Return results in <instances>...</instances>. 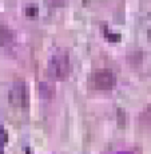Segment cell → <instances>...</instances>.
Returning a JSON list of instances; mask_svg holds the SVG:
<instances>
[{
	"label": "cell",
	"mask_w": 151,
	"mask_h": 154,
	"mask_svg": "<svg viewBox=\"0 0 151 154\" xmlns=\"http://www.w3.org/2000/svg\"><path fill=\"white\" fill-rule=\"evenodd\" d=\"M48 72L56 81H64L71 72L70 58L67 52L58 51L51 56V60L48 63Z\"/></svg>",
	"instance_id": "1"
},
{
	"label": "cell",
	"mask_w": 151,
	"mask_h": 154,
	"mask_svg": "<svg viewBox=\"0 0 151 154\" xmlns=\"http://www.w3.org/2000/svg\"><path fill=\"white\" fill-rule=\"evenodd\" d=\"M116 75L114 71L107 69L98 70L92 75V83L98 90H112L116 86Z\"/></svg>",
	"instance_id": "2"
},
{
	"label": "cell",
	"mask_w": 151,
	"mask_h": 154,
	"mask_svg": "<svg viewBox=\"0 0 151 154\" xmlns=\"http://www.w3.org/2000/svg\"><path fill=\"white\" fill-rule=\"evenodd\" d=\"M10 102L16 107H24L28 103V91L26 87V83L22 81H17L12 85L10 90Z\"/></svg>",
	"instance_id": "3"
},
{
	"label": "cell",
	"mask_w": 151,
	"mask_h": 154,
	"mask_svg": "<svg viewBox=\"0 0 151 154\" xmlns=\"http://www.w3.org/2000/svg\"><path fill=\"white\" fill-rule=\"evenodd\" d=\"M15 40V34L10 27L0 24V47H5L12 44Z\"/></svg>",
	"instance_id": "4"
},
{
	"label": "cell",
	"mask_w": 151,
	"mask_h": 154,
	"mask_svg": "<svg viewBox=\"0 0 151 154\" xmlns=\"http://www.w3.org/2000/svg\"><path fill=\"white\" fill-rule=\"evenodd\" d=\"M39 90H40V95L41 98H52L55 95V87L52 85L48 83H40L39 86Z\"/></svg>",
	"instance_id": "5"
},
{
	"label": "cell",
	"mask_w": 151,
	"mask_h": 154,
	"mask_svg": "<svg viewBox=\"0 0 151 154\" xmlns=\"http://www.w3.org/2000/svg\"><path fill=\"white\" fill-rule=\"evenodd\" d=\"M26 14H27L28 16H35V15L38 14L36 7H32V5H29V7H27V10H26Z\"/></svg>",
	"instance_id": "6"
},
{
	"label": "cell",
	"mask_w": 151,
	"mask_h": 154,
	"mask_svg": "<svg viewBox=\"0 0 151 154\" xmlns=\"http://www.w3.org/2000/svg\"><path fill=\"white\" fill-rule=\"evenodd\" d=\"M47 4L52 5V7H58V5H62L63 4V0H46Z\"/></svg>",
	"instance_id": "7"
},
{
	"label": "cell",
	"mask_w": 151,
	"mask_h": 154,
	"mask_svg": "<svg viewBox=\"0 0 151 154\" xmlns=\"http://www.w3.org/2000/svg\"><path fill=\"white\" fill-rule=\"evenodd\" d=\"M116 154H131V153H128V152H119V153H116Z\"/></svg>",
	"instance_id": "8"
},
{
	"label": "cell",
	"mask_w": 151,
	"mask_h": 154,
	"mask_svg": "<svg viewBox=\"0 0 151 154\" xmlns=\"http://www.w3.org/2000/svg\"><path fill=\"white\" fill-rule=\"evenodd\" d=\"M149 40H150V42H151V29H150V31H149Z\"/></svg>",
	"instance_id": "9"
}]
</instances>
